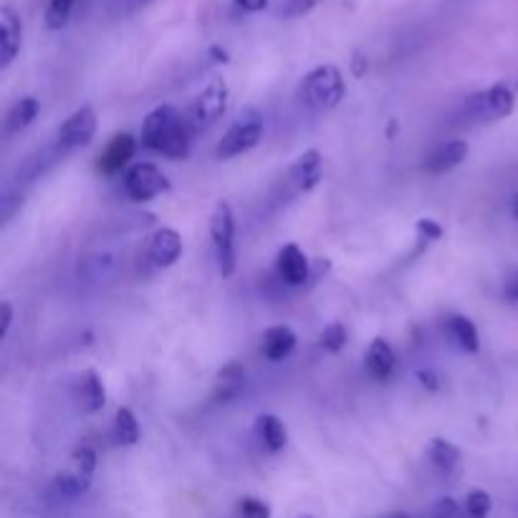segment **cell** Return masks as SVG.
<instances>
[{
    "label": "cell",
    "mask_w": 518,
    "mask_h": 518,
    "mask_svg": "<svg viewBox=\"0 0 518 518\" xmlns=\"http://www.w3.org/2000/svg\"><path fill=\"white\" fill-rule=\"evenodd\" d=\"M142 147L170 160H185L193 150V127L180 109L162 104L142 122Z\"/></svg>",
    "instance_id": "obj_1"
},
{
    "label": "cell",
    "mask_w": 518,
    "mask_h": 518,
    "mask_svg": "<svg viewBox=\"0 0 518 518\" xmlns=\"http://www.w3.org/2000/svg\"><path fill=\"white\" fill-rule=\"evenodd\" d=\"M344 94H347V84H344L342 71L334 64H321L311 69L301 84V99L306 107L316 109V112L337 109L344 102Z\"/></svg>",
    "instance_id": "obj_2"
},
{
    "label": "cell",
    "mask_w": 518,
    "mask_h": 518,
    "mask_svg": "<svg viewBox=\"0 0 518 518\" xmlns=\"http://www.w3.org/2000/svg\"><path fill=\"white\" fill-rule=\"evenodd\" d=\"M263 137V119L256 109H246L241 117L235 119L233 127L223 134V139L215 147L218 160H230V157L246 155L261 142Z\"/></svg>",
    "instance_id": "obj_3"
},
{
    "label": "cell",
    "mask_w": 518,
    "mask_h": 518,
    "mask_svg": "<svg viewBox=\"0 0 518 518\" xmlns=\"http://www.w3.org/2000/svg\"><path fill=\"white\" fill-rule=\"evenodd\" d=\"M97 473V453L91 448H76L71 453L69 465L54 478V491L61 498H79L91 488Z\"/></svg>",
    "instance_id": "obj_4"
},
{
    "label": "cell",
    "mask_w": 518,
    "mask_h": 518,
    "mask_svg": "<svg viewBox=\"0 0 518 518\" xmlns=\"http://www.w3.org/2000/svg\"><path fill=\"white\" fill-rule=\"evenodd\" d=\"M210 241L215 248V261L223 276H233L235 271V218L233 208L220 200L210 215Z\"/></svg>",
    "instance_id": "obj_5"
},
{
    "label": "cell",
    "mask_w": 518,
    "mask_h": 518,
    "mask_svg": "<svg viewBox=\"0 0 518 518\" xmlns=\"http://www.w3.org/2000/svg\"><path fill=\"white\" fill-rule=\"evenodd\" d=\"M170 180L160 167L152 162H137L124 175V193L134 200V203H150V200L160 198V195L170 193Z\"/></svg>",
    "instance_id": "obj_6"
},
{
    "label": "cell",
    "mask_w": 518,
    "mask_h": 518,
    "mask_svg": "<svg viewBox=\"0 0 518 518\" xmlns=\"http://www.w3.org/2000/svg\"><path fill=\"white\" fill-rule=\"evenodd\" d=\"M470 114L478 119V122H498V119H506L513 114L516 107V94L508 84H493L486 91H478L476 97L470 99Z\"/></svg>",
    "instance_id": "obj_7"
},
{
    "label": "cell",
    "mask_w": 518,
    "mask_h": 518,
    "mask_svg": "<svg viewBox=\"0 0 518 518\" xmlns=\"http://www.w3.org/2000/svg\"><path fill=\"white\" fill-rule=\"evenodd\" d=\"M94 134H97V112L91 107L76 109L74 114L66 117V122L56 132V150L71 152L76 147L89 145Z\"/></svg>",
    "instance_id": "obj_8"
},
{
    "label": "cell",
    "mask_w": 518,
    "mask_h": 518,
    "mask_svg": "<svg viewBox=\"0 0 518 518\" xmlns=\"http://www.w3.org/2000/svg\"><path fill=\"white\" fill-rule=\"evenodd\" d=\"M230 91L228 84L223 79H213L203 91L200 97L195 99L193 107V124L195 127H213L223 119L225 109H228Z\"/></svg>",
    "instance_id": "obj_9"
},
{
    "label": "cell",
    "mask_w": 518,
    "mask_h": 518,
    "mask_svg": "<svg viewBox=\"0 0 518 518\" xmlns=\"http://www.w3.org/2000/svg\"><path fill=\"white\" fill-rule=\"evenodd\" d=\"M321 180H324V160H321L319 150L301 152L294 165L289 167V177H286L291 193L296 195L311 193Z\"/></svg>",
    "instance_id": "obj_10"
},
{
    "label": "cell",
    "mask_w": 518,
    "mask_h": 518,
    "mask_svg": "<svg viewBox=\"0 0 518 518\" xmlns=\"http://www.w3.org/2000/svg\"><path fill=\"white\" fill-rule=\"evenodd\" d=\"M134 152H137V139H134L132 134H114V137L109 139V145L99 152V172H102V175H117V172H122V167L129 165Z\"/></svg>",
    "instance_id": "obj_11"
},
{
    "label": "cell",
    "mask_w": 518,
    "mask_h": 518,
    "mask_svg": "<svg viewBox=\"0 0 518 518\" xmlns=\"http://www.w3.org/2000/svg\"><path fill=\"white\" fill-rule=\"evenodd\" d=\"M21 38V18L11 6H3L0 8V69H8L16 61L18 51H21Z\"/></svg>",
    "instance_id": "obj_12"
},
{
    "label": "cell",
    "mask_w": 518,
    "mask_h": 518,
    "mask_svg": "<svg viewBox=\"0 0 518 518\" xmlns=\"http://www.w3.org/2000/svg\"><path fill=\"white\" fill-rule=\"evenodd\" d=\"M278 276L289 286H304L311 278V263L299 246L289 243L278 251Z\"/></svg>",
    "instance_id": "obj_13"
},
{
    "label": "cell",
    "mask_w": 518,
    "mask_h": 518,
    "mask_svg": "<svg viewBox=\"0 0 518 518\" xmlns=\"http://www.w3.org/2000/svg\"><path fill=\"white\" fill-rule=\"evenodd\" d=\"M364 367H367L369 377L377 382H387L397 367V354L387 339L377 337L369 342L367 354H364Z\"/></svg>",
    "instance_id": "obj_14"
},
{
    "label": "cell",
    "mask_w": 518,
    "mask_h": 518,
    "mask_svg": "<svg viewBox=\"0 0 518 518\" xmlns=\"http://www.w3.org/2000/svg\"><path fill=\"white\" fill-rule=\"evenodd\" d=\"M182 256V235L175 228H160L150 241V261L157 268H170Z\"/></svg>",
    "instance_id": "obj_15"
},
{
    "label": "cell",
    "mask_w": 518,
    "mask_h": 518,
    "mask_svg": "<svg viewBox=\"0 0 518 518\" xmlns=\"http://www.w3.org/2000/svg\"><path fill=\"white\" fill-rule=\"evenodd\" d=\"M296 332L291 329V326H271V329H266L261 337V352L263 357L271 359V362H281V359L291 357V352L296 349Z\"/></svg>",
    "instance_id": "obj_16"
},
{
    "label": "cell",
    "mask_w": 518,
    "mask_h": 518,
    "mask_svg": "<svg viewBox=\"0 0 518 518\" xmlns=\"http://www.w3.org/2000/svg\"><path fill=\"white\" fill-rule=\"evenodd\" d=\"M470 147L465 139H453V142H445L443 147H438V150L430 155V160L425 162V170L430 172V175H445V172L455 170L458 165H463L465 157H468Z\"/></svg>",
    "instance_id": "obj_17"
},
{
    "label": "cell",
    "mask_w": 518,
    "mask_h": 518,
    "mask_svg": "<svg viewBox=\"0 0 518 518\" xmlns=\"http://www.w3.org/2000/svg\"><path fill=\"white\" fill-rule=\"evenodd\" d=\"M79 276L89 284H107L119 276V258L114 253H94L79 263Z\"/></svg>",
    "instance_id": "obj_18"
},
{
    "label": "cell",
    "mask_w": 518,
    "mask_h": 518,
    "mask_svg": "<svg viewBox=\"0 0 518 518\" xmlns=\"http://www.w3.org/2000/svg\"><path fill=\"white\" fill-rule=\"evenodd\" d=\"M256 433L268 453H281L286 448V443H289L286 425L281 422V417L271 415V412H263V415L256 417Z\"/></svg>",
    "instance_id": "obj_19"
},
{
    "label": "cell",
    "mask_w": 518,
    "mask_h": 518,
    "mask_svg": "<svg viewBox=\"0 0 518 518\" xmlns=\"http://www.w3.org/2000/svg\"><path fill=\"white\" fill-rule=\"evenodd\" d=\"M79 405L81 410L94 415V412L102 410L107 405V390H104V382L99 377L97 369H86L79 380Z\"/></svg>",
    "instance_id": "obj_20"
},
{
    "label": "cell",
    "mask_w": 518,
    "mask_h": 518,
    "mask_svg": "<svg viewBox=\"0 0 518 518\" xmlns=\"http://www.w3.org/2000/svg\"><path fill=\"white\" fill-rule=\"evenodd\" d=\"M246 390V369L238 362H228L215 377V400L230 402Z\"/></svg>",
    "instance_id": "obj_21"
},
{
    "label": "cell",
    "mask_w": 518,
    "mask_h": 518,
    "mask_svg": "<svg viewBox=\"0 0 518 518\" xmlns=\"http://www.w3.org/2000/svg\"><path fill=\"white\" fill-rule=\"evenodd\" d=\"M448 337L460 352L476 354L481 349V339H478L476 324L468 316H450L448 319Z\"/></svg>",
    "instance_id": "obj_22"
},
{
    "label": "cell",
    "mask_w": 518,
    "mask_h": 518,
    "mask_svg": "<svg viewBox=\"0 0 518 518\" xmlns=\"http://www.w3.org/2000/svg\"><path fill=\"white\" fill-rule=\"evenodd\" d=\"M428 458L435 470H440V473H450V470L458 468L460 448L445 438H433L428 445Z\"/></svg>",
    "instance_id": "obj_23"
},
{
    "label": "cell",
    "mask_w": 518,
    "mask_h": 518,
    "mask_svg": "<svg viewBox=\"0 0 518 518\" xmlns=\"http://www.w3.org/2000/svg\"><path fill=\"white\" fill-rule=\"evenodd\" d=\"M38 112H41V104H38L36 97L18 99V102L11 107V112H8L6 129L11 134L23 132V129H26V127H31L33 119L38 117Z\"/></svg>",
    "instance_id": "obj_24"
},
{
    "label": "cell",
    "mask_w": 518,
    "mask_h": 518,
    "mask_svg": "<svg viewBox=\"0 0 518 518\" xmlns=\"http://www.w3.org/2000/svg\"><path fill=\"white\" fill-rule=\"evenodd\" d=\"M112 435H114V443L122 445V448H132V445L139 443V422L129 407H119L117 410V415H114Z\"/></svg>",
    "instance_id": "obj_25"
},
{
    "label": "cell",
    "mask_w": 518,
    "mask_h": 518,
    "mask_svg": "<svg viewBox=\"0 0 518 518\" xmlns=\"http://www.w3.org/2000/svg\"><path fill=\"white\" fill-rule=\"evenodd\" d=\"M493 511V498L488 491L473 488L463 501V518H488Z\"/></svg>",
    "instance_id": "obj_26"
},
{
    "label": "cell",
    "mask_w": 518,
    "mask_h": 518,
    "mask_svg": "<svg viewBox=\"0 0 518 518\" xmlns=\"http://www.w3.org/2000/svg\"><path fill=\"white\" fill-rule=\"evenodd\" d=\"M321 349H326L329 354H339L347 347V329H344L342 321H332L329 326H324V332L319 337Z\"/></svg>",
    "instance_id": "obj_27"
},
{
    "label": "cell",
    "mask_w": 518,
    "mask_h": 518,
    "mask_svg": "<svg viewBox=\"0 0 518 518\" xmlns=\"http://www.w3.org/2000/svg\"><path fill=\"white\" fill-rule=\"evenodd\" d=\"M74 3L76 0H49V8H46V26H49L51 31H61V28L69 23Z\"/></svg>",
    "instance_id": "obj_28"
},
{
    "label": "cell",
    "mask_w": 518,
    "mask_h": 518,
    "mask_svg": "<svg viewBox=\"0 0 518 518\" xmlns=\"http://www.w3.org/2000/svg\"><path fill=\"white\" fill-rule=\"evenodd\" d=\"M415 233H417V241H420L417 251H420L422 246H430V243H435L443 238V225L433 218H420L415 225Z\"/></svg>",
    "instance_id": "obj_29"
},
{
    "label": "cell",
    "mask_w": 518,
    "mask_h": 518,
    "mask_svg": "<svg viewBox=\"0 0 518 518\" xmlns=\"http://www.w3.org/2000/svg\"><path fill=\"white\" fill-rule=\"evenodd\" d=\"M238 513L241 518H271V506L263 498L246 496L238 501Z\"/></svg>",
    "instance_id": "obj_30"
},
{
    "label": "cell",
    "mask_w": 518,
    "mask_h": 518,
    "mask_svg": "<svg viewBox=\"0 0 518 518\" xmlns=\"http://www.w3.org/2000/svg\"><path fill=\"white\" fill-rule=\"evenodd\" d=\"M319 3L321 0H284L278 13H281V18H301L314 11Z\"/></svg>",
    "instance_id": "obj_31"
},
{
    "label": "cell",
    "mask_w": 518,
    "mask_h": 518,
    "mask_svg": "<svg viewBox=\"0 0 518 518\" xmlns=\"http://www.w3.org/2000/svg\"><path fill=\"white\" fill-rule=\"evenodd\" d=\"M460 508L458 503H455V498H440L438 503L433 506V511H430L428 518H458Z\"/></svg>",
    "instance_id": "obj_32"
},
{
    "label": "cell",
    "mask_w": 518,
    "mask_h": 518,
    "mask_svg": "<svg viewBox=\"0 0 518 518\" xmlns=\"http://www.w3.org/2000/svg\"><path fill=\"white\" fill-rule=\"evenodd\" d=\"M417 380H420L422 387H428V390H440V380L433 369H420V372H417Z\"/></svg>",
    "instance_id": "obj_33"
},
{
    "label": "cell",
    "mask_w": 518,
    "mask_h": 518,
    "mask_svg": "<svg viewBox=\"0 0 518 518\" xmlns=\"http://www.w3.org/2000/svg\"><path fill=\"white\" fill-rule=\"evenodd\" d=\"M0 311H3V326H0V337L6 339L8 332H11V324H13V306H11V301H3V304H0Z\"/></svg>",
    "instance_id": "obj_34"
},
{
    "label": "cell",
    "mask_w": 518,
    "mask_h": 518,
    "mask_svg": "<svg viewBox=\"0 0 518 518\" xmlns=\"http://www.w3.org/2000/svg\"><path fill=\"white\" fill-rule=\"evenodd\" d=\"M235 6L246 13H261L268 8V0H235Z\"/></svg>",
    "instance_id": "obj_35"
},
{
    "label": "cell",
    "mask_w": 518,
    "mask_h": 518,
    "mask_svg": "<svg viewBox=\"0 0 518 518\" xmlns=\"http://www.w3.org/2000/svg\"><path fill=\"white\" fill-rule=\"evenodd\" d=\"M364 71H367V59H364L362 54H354V59H352V74H354V76H362Z\"/></svg>",
    "instance_id": "obj_36"
},
{
    "label": "cell",
    "mask_w": 518,
    "mask_h": 518,
    "mask_svg": "<svg viewBox=\"0 0 518 518\" xmlns=\"http://www.w3.org/2000/svg\"><path fill=\"white\" fill-rule=\"evenodd\" d=\"M210 56H215L213 61H218V64H225V61H228V54H225L220 46H213V49H210Z\"/></svg>",
    "instance_id": "obj_37"
},
{
    "label": "cell",
    "mask_w": 518,
    "mask_h": 518,
    "mask_svg": "<svg viewBox=\"0 0 518 518\" xmlns=\"http://www.w3.org/2000/svg\"><path fill=\"white\" fill-rule=\"evenodd\" d=\"M508 296H511V299H516V301H518V271H516V276H513L511 286H508Z\"/></svg>",
    "instance_id": "obj_38"
},
{
    "label": "cell",
    "mask_w": 518,
    "mask_h": 518,
    "mask_svg": "<svg viewBox=\"0 0 518 518\" xmlns=\"http://www.w3.org/2000/svg\"><path fill=\"white\" fill-rule=\"evenodd\" d=\"M508 210H511L513 218L518 220V193H516V195H511V200H508Z\"/></svg>",
    "instance_id": "obj_39"
},
{
    "label": "cell",
    "mask_w": 518,
    "mask_h": 518,
    "mask_svg": "<svg viewBox=\"0 0 518 518\" xmlns=\"http://www.w3.org/2000/svg\"><path fill=\"white\" fill-rule=\"evenodd\" d=\"M387 518H410V516H407V513H390Z\"/></svg>",
    "instance_id": "obj_40"
},
{
    "label": "cell",
    "mask_w": 518,
    "mask_h": 518,
    "mask_svg": "<svg viewBox=\"0 0 518 518\" xmlns=\"http://www.w3.org/2000/svg\"><path fill=\"white\" fill-rule=\"evenodd\" d=\"M299 518H314V516H299Z\"/></svg>",
    "instance_id": "obj_41"
}]
</instances>
